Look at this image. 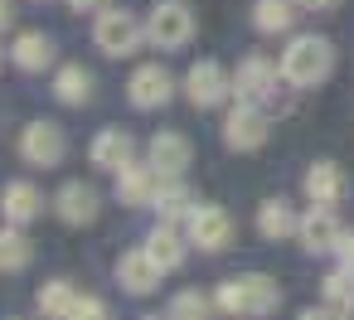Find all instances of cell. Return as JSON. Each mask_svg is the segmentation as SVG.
I'll list each match as a JSON object with an SVG mask.
<instances>
[{"label":"cell","mask_w":354,"mask_h":320,"mask_svg":"<svg viewBox=\"0 0 354 320\" xmlns=\"http://www.w3.org/2000/svg\"><path fill=\"white\" fill-rule=\"evenodd\" d=\"M73 305H78V291H73L68 281H49V286H39V310H44V315L68 320V315H73Z\"/></svg>","instance_id":"27"},{"label":"cell","mask_w":354,"mask_h":320,"mask_svg":"<svg viewBox=\"0 0 354 320\" xmlns=\"http://www.w3.org/2000/svg\"><path fill=\"white\" fill-rule=\"evenodd\" d=\"M301 189H306L310 204H339V199H344V170H339L335 160H315V165L306 170Z\"/></svg>","instance_id":"20"},{"label":"cell","mask_w":354,"mask_h":320,"mask_svg":"<svg viewBox=\"0 0 354 320\" xmlns=\"http://www.w3.org/2000/svg\"><path fill=\"white\" fill-rule=\"evenodd\" d=\"M335 73V44L320 39V35H296L286 49H281V78L286 88H320L325 78Z\"/></svg>","instance_id":"1"},{"label":"cell","mask_w":354,"mask_h":320,"mask_svg":"<svg viewBox=\"0 0 354 320\" xmlns=\"http://www.w3.org/2000/svg\"><path fill=\"white\" fill-rule=\"evenodd\" d=\"M10 64H15L20 73H44V68L54 64V39H49L44 30H25V35H15V44H10Z\"/></svg>","instance_id":"19"},{"label":"cell","mask_w":354,"mask_h":320,"mask_svg":"<svg viewBox=\"0 0 354 320\" xmlns=\"http://www.w3.org/2000/svg\"><path fill=\"white\" fill-rule=\"evenodd\" d=\"M185 233H189V243L199 252H223L233 243V218L218 204H194V214L185 218Z\"/></svg>","instance_id":"10"},{"label":"cell","mask_w":354,"mask_h":320,"mask_svg":"<svg viewBox=\"0 0 354 320\" xmlns=\"http://www.w3.org/2000/svg\"><path fill=\"white\" fill-rule=\"evenodd\" d=\"M267 136H272V117H267V107L238 97V107L223 117V146L238 151V156H248V151H262Z\"/></svg>","instance_id":"5"},{"label":"cell","mask_w":354,"mask_h":320,"mask_svg":"<svg viewBox=\"0 0 354 320\" xmlns=\"http://www.w3.org/2000/svg\"><path fill=\"white\" fill-rule=\"evenodd\" d=\"M281 64H272L267 54H248L233 73V97H248V102H277V88H281Z\"/></svg>","instance_id":"6"},{"label":"cell","mask_w":354,"mask_h":320,"mask_svg":"<svg viewBox=\"0 0 354 320\" xmlns=\"http://www.w3.org/2000/svg\"><path fill=\"white\" fill-rule=\"evenodd\" d=\"M301 6L296 0H252V30L257 35H291Z\"/></svg>","instance_id":"22"},{"label":"cell","mask_w":354,"mask_h":320,"mask_svg":"<svg viewBox=\"0 0 354 320\" xmlns=\"http://www.w3.org/2000/svg\"><path fill=\"white\" fill-rule=\"evenodd\" d=\"M0 64H6V49H0Z\"/></svg>","instance_id":"34"},{"label":"cell","mask_w":354,"mask_h":320,"mask_svg":"<svg viewBox=\"0 0 354 320\" xmlns=\"http://www.w3.org/2000/svg\"><path fill=\"white\" fill-rule=\"evenodd\" d=\"M54 97H59L64 107H83V102H93V73H88L83 64H64V68L54 73Z\"/></svg>","instance_id":"23"},{"label":"cell","mask_w":354,"mask_h":320,"mask_svg":"<svg viewBox=\"0 0 354 320\" xmlns=\"http://www.w3.org/2000/svg\"><path fill=\"white\" fill-rule=\"evenodd\" d=\"M35 257V243L25 238V223H6L0 228V272H25Z\"/></svg>","instance_id":"24"},{"label":"cell","mask_w":354,"mask_h":320,"mask_svg":"<svg viewBox=\"0 0 354 320\" xmlns=\"http://www.w3.org/2000/svg\"><path fill=\"white\" fill-rule=\"evenodd\" d=\"M257 233H262L267 243H286V238L301 233V214H296L286 199H267V204L257 209Z\"/></svg>","instance_id":"21"},{"label":"cell","mask_w":354,"mask_h":320,"mask_svg":"<svg viewBox=\"0 0 354 320\" xmlns=\"http://www.w3.org/2000/svg\"><path fill=\"white\" fill-rule=\"evenodd\" d=\"M214 305L228 310V315H272L281 305V286L262 272H243V276H228L214 291Z\"/></svg>","instance_id":"2"},{"label":"cell","mask_w":354,"mask_h":320,"mask_svg":"<svg viewBox=\"0 0 354 320\" xmlns=\"http://www.w3.org/2000/svg\"><path fill=\"white\" fill-rule=\"evenodd\" d=\"M296 6H301V10H315V15H325V10H335V6H339V0H296Z\"/></svg>","instance_id":"31"},{"label":"cell","mask_w":354,"mask_h":320,"mask_svg":"<svg viewBox=\"0 0 354 320\" xmlns=\"http://www.w3.org/2000/svg\"><path fill=\"white\" fill-rule=\"evenodd\" d=\"M165 310H170V315H209V310H214V296H204V291H180V296H170Z\"/></svg>","instance_id":"28"},{"label":"cell","mask_w":354,"mask_h":320,"mask_svg":"<svg viewBox=\"0 0 354 320\" xmlns=\"http://www.w3.org/2000/svg\"><path fill=\"white\" fill-rule=\"evenodd\" d=\"M73 315H107V305H102L97 296H78V305H73Z\"/></svg>","instance_id":"29"},{"label":"cell","mask_w":354,"mask_h":320,"mask_svg":"<svg viewBox=\"0 0 354 320\" xmlns=\"http://www.w3.org/2000/svg\"><path fill=\"white\" fill-rule=\"evenodd\" d=\"M15 25V6H10V0H0V35H6Z\"/></svg>","instance_id":"33"},{"label":"cell","mask_w":354,"mask_h":320,"mask_svg":"<svg viewBox=\"0 0 354 320\" xmlns=\"http://www.w3.org/2000/svg\"><path fill=\"white\" fill-rule=\"evenodd\" d=\"M88 160H93L97 170L117 175L127 160H136V141H131V131H122V126H102V131L88 141Z\"/></svg>","instance_id":"15"},{"label":"cell","mask_w":354,"mask_h":320,"mask_svg":"<svg viewBox=\"0 0 354 320\" xmlns=\"http://www.w3.org/2000/svg\"><path fill=\"white\" fill-rule=\"evenodd\" d=\"M54 214H59L68 228H88V223H97V214H102V199H97V189H93V185H83V180H68V185L54 194Z\"/></svg>","instance_id":"13"},{"label":"cell","mask_w":354,"mask_h":320,"mask_svg":"<svg viewBox=\"0 0 354 320\" xmlns=\"http://www.w3.org/2000/svg\"><path fill=\"white\" fill-rule=\"evenodd\" d=\"M296 243H301L310 257L335 252V247L344 243V228H339V218H335V204H310V214H301V233H296Z\"/></svg>","instance_id":"11"},{"label":"cell","mask_w":354,"mask_h":320,"mask_svg":"<svg viewBox=\"0 0 354 320\" xmlns=\"http://www.w3.org/2000/svg\"><path fill=\"white\" fill-rule=\"evenodd\" d=\"M160 185H165V175H160L151 160H127V165L117 170V204H127V209H151L156 194H160Z\"/></svg>","instance_id":"9"},{"label":"cell","mask_w":354,"mask_h":320,"mask_svg":"<svg viewBox=\"0 0 354 320\" xmlns=\"http://www.w3.org/2000/svg\"><path fill=\"white\" fill-rule=\"evenodd\" d=\"M189 136H180V131H156L151 136V146H146V160L165 175V180H180L185 170H189Z\"/></svg>","instance_id":"16"},{"label":"cell","mask_w":354,"mask_h":320,"mask_svg":"<svg viewBox=\"0 0 354 320\" xmlns=\"http://www.w3.org/2000/svg\"><path fill=\"white\" fill-rule=\"evenodd\" d=\"M68 10H78V15H93V10H102V0H64Z\"/></svg>","instance_id":"32"},{"label":"cell","mask_w":354,"mask_h":320,"mask_svg":"<svg viewBox=\"0 0 354 320\" xmlns=\"http://www.w3.org/2000/svg\"><path fill=\"white\" fill-rule=\"evenodd\" d=\"M64 156H68V136H64L59 122H30L20 131V160L25 165L54 170V165H64Z\"/></svg>","instance_id":"8"},{"label":"cell","mask_w":354,"mask_h":320,"mask_svg":"<svg viewBox=\"0 0 354 320\" xmlns=\"http://www.w3.org/2000/svg\"><path fill=\"white\" fill-rule=\"evenodd\" d=\"M151 209H156V214H160V218H165V223H185V218H189V214H194V194H189V189H185V185H180V180H165V185H160V194H156V204H151Z\"/></svg>","instance_id":"25"},{"label":"cell","mask_w":354,"mask_h":320,"mask_svg":"<svg viewBox=\"0 0 354 320\" xmlns=\"http://www.w3.org/2000/svg\"><path fill=\"white\" fill-rule=\"evenodd\" d=\"M185 97H189V107L214 112V107H223L233 97V73H223V64H214V59H199L185 73Z\"/></svg>","instance_id":"7"},{"label":"cell","mask_w":354,"mask_h":320,"mask_svg":"<svg viewBox=\"0 0 354 320\" xmlns=\"http://www.w3.org/2000/svg\"><path fill=\"white\" fill-rule=\"evenodd\" d=\"M199 35V20L185 0H156L151 15H146V44H156L160 54H175L185 49L189 39Z\"/></svg>","instance_id":"3"},{"label":"cell","mask_w":354,"mask_h":320,"mask_svg":"<svg viewBox=\"0 0 354 320\" xmlns=\"http://www.w3.org/2000/svg\"><path fill=\"white\" fill-rule=\"evenodd\" d=\"M320 291H325V315H354V272L349 267L330 272Z\"/></svg>","instance_id":"26"},{"label":"cell","mask_w":354,"mask_h":320,"mask_svg":"<svg viewBox=\"0 0 354 320\" xmlns=\"http://www.w3.org/2000/svg\"><path fill=\"white\" fill-rule=\"evenodd\" d=\"M93 44H97L107 59H131V54H141V44H146V25H141L131 10L102 6L97 20H93Z\"/></svg>","instance_id":"4"},{"label":"cell","mask_w":354,"mask_h":320,"mask_svg":"<svg viewBox=\"0 0 354 320\" xmlns=\"http://www.w3.org/2000/svg\"><path fill=\"white\" fill-rule=\"evenodd\" d=\"M175 97V78L160 68V64H141L131 78H127V102L136 107V112H156V107H165Z\"/></svg>","instance_id":"12"},{"label":"cell","mask_w":354,"mask_h":320,"mask_svg":"<svg viewBox=\"0 0 354 320\" xmlns=\"http://www.w3.org/2000/svg\"><path fill=\"white\" fill-rule=\"evenodd\" d=\"M160 262L146 252V247H131V252H122L117 257V281H122V291L127 296H151L156 286H160Z\"/></svg>","instance_id":"14"},{"label":"cell","mask_w":354,"mask_h":320,"mask_svg":"<svg viewBox=\"0 0 354 320\" xmlns=\"http://www.w3.org/2000/svg\"><path fill=\"white\" fill-rule=\"evenodd\" d=\"M0 214H6V223H35L44 214V194L30 180H10L0 189Z\"/></svg>","instance_id":"18"},{"label":"cell","mask_w":354,"mask_h":320,"mask_svg":"<svg viewBox=\"0 0 354 320\" xmlns=\"http://www.w3.org/2000/svg\"><path fill=\"white\" fill-rule=\"evenodd\" d=\"M335 257H339V267H349V272H354V233H344V243L335 247Z\"/></svg>","instance_id":"30"},{"label":"cell","mask_w":354,"mask_h":320,"mask_svg":"<svg viewBox=\"0 0 354 320\" xmlns=\"http://www.w3.org/2000/svg\"><path fill=\"white\" fill-rule=\"evenodd\" d=\"M189 247H194V243H189V233H180V228H175V223H165V218L146 233V252L160 262V272H180V267H185V257H189Z\"/></svg>","instance_id":"17"}]
</instances>
